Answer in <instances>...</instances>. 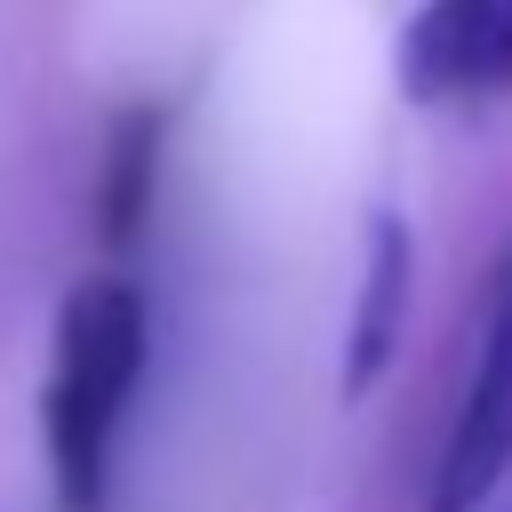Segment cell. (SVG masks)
<instances>
[{"instance_id": "cell-3", "label": "cell", "mask_w": 512, "mask_h": 512, "mask_svg": "<svg viewBox=\"0 0 512 512\" xmlns=\"http://www.w3.org/2000/svg\"><path fill=\"white\" fill-rule=\"evenodd\" d=\"M400 88L416 104L512 96V0H424L400 32Z\"/></svg>"}, {"instance_id": "cell-4", "label": "cell", "mask_w": 512, "mask_h": 512, "mask_svg": "<svg viewBox=\"0 0 512 512\" xmlns=\"http://www.w3.org/2000/svg\"><path fill=\"white\" fill-rule=\"evenodd\" d=\"M416 312V232L400 208H368L360 216V280H352V320H344V400H368L408 336Z\"/></svg>"}, {"instance_id": "cell-1", "label": "cell", "mask_w": 512, "mask_h": 512, "mask_svg": "<svg viewBox=\"0 0 512 512\" xmlns=\"http://www.w3.org/2000/svg\"><path fill=\"white\" fill-rule=\"evenodd\" d=\"M144 352H152V304L128 272H88L56 304L48 376H40V448L64 512H104L120 424L144 384Z\"/></svg>"}, {"instance_id": "cell-2", "label": "cell", "mask_w": 512, "mask_h": 512, "mask_svg": "<svg viewBox=\"0 0 512 512\" xmlns=\"http://www.w3.org/2000/svg\"><path fill=\"white\" fill-rule=\"evenodd\" d=\"M504 480H512V248L488 272L472 376H464V400H456V416L432 448L424 512H488Z\"/></svg>"}, {"instance_id": "cell-5", "label": "cell", "mask_w": 512, "mask_h": 512, "mask_svg": "<svg viewBox=\"0 0 512 512\" xmlns=\"http://www.w3.org/2000/svg\"><path fill=\"white\" fill-rule=\"evenodd\" d=\"M152 176H160V112H128V120H112V144H104V192H96V216H104V240H112V248H128V240L144 232Z\"/></svg>"}]
</instances>
